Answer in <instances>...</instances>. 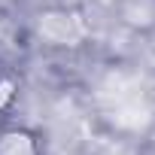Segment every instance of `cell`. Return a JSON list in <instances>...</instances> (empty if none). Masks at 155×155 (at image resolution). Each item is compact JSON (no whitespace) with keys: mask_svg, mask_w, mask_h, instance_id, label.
Returning <instances> with one entry per match:
<instances>
[{"mask_svg":"<svg viewBox=\"0 0 155 155\" xmlns=\"http://www.w3.org/2000/svg\"><path fill=\"white\" fill-rule=\"evenodd\" d=\"M0 155H43V143L28 128H0Z\"/></svg>","mask_w":155,"mask_h":155,"instance_id":"2","label":"cell"},{"mask_svg":"<svg viewBox=\"0 0 155 155\" xmlns=\"http://www.w3.org/2000/svg\"><path fill=\"white\" fill-rule=\"evenodd\" d=\"M18 97V85L9 79V76H0V113H6Z\"/></svg>","mask_w":155,"mask_h":155,"instance_id":"3","label":"cell"},{"mask_svg":"<svg viewBox=\"0 0 155 155\" xmlns=\"http://www.w3.org/2000/svg\"><path fill=\"white\" fill-rule=\"evenodd\" d=\"M37 25L58 28V31H52V34L43 37V43H49V46H76V43L82 40V34H85L79 15H73L67 9H49V12H43L37 18Z\"/></svg>","mask_w":155,"mask_h":155,"instance_id":"1","label":"cell"}]
</instances>
